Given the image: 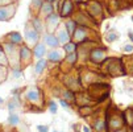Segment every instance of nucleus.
Here are the masks:
<instances>
[{
  "instance_id": "obj_1",
  "label": "nucleus",
  "mask_w": 133,
  "mask_h": 132,
  "mask_svg": "<svg viewBox=\"0 0 133 132\" xmlns=\"http://www.w3.org/2000/svg\"><path fill=\"white\" fill-rule=\"evenodd\" d=\"M25 41L30 45H36L40 42V33L30 25L25 27Z\"/></svg>"
},
{
  "instance_id": "obj_2",
  "label": "nucleus",
  "mask_w": 133,
  "mask_h": 132,
  "mask_svg": "<svg viewBox=\"0 0 133 132\" xmlns=\"http://www.w3.org/2000/svg\"><path fill=\"white\" fill-rule=\"evenodd\" d=\"M32 55H33V53H32V50H30L29 46L21 45L20 48H18V62H20V64H28V62H30Z\"/></svg>"
},
{
  "instance_id": "obj_3",
  "label": "nucleus",
  "mask_w": 133,
  "mask_h": 132,
  "mask_svg": "<svg viewBox=\"0 0 133 132\" xmlns=\"http://www.w3.org/2000/svg\"><path fill=\"white\" fill-rule=\"evenodd\" d=\"M58 21H59V15L58 13H51V15L45 17L46 28L49 29L48 33H53V30H55L58 28Z\"/></svg>"
},
{
  "instance_id": "obj_4",
  "label": "nucleus",
  "mask_w": 133,
  "mask_h": 132,
  "mask_svg": "<svg viewBox=\"0 0 133 132\" xmlns=\"http://www.w3.org/2000/svg\"><path fill=\"white\" fill-rule=\"evenodd\" d=\"M42 40H44V44H45L46 46L53 48V49H57V48L61 45L58 37H57L54 33H45V34L42 36Z\"/></svg>"
},
{
  "instance_id": "obj_5",
  "label": "nucleus",
  "mask_w": 133,
  "mask_h": 132,
  "mask_svg": "<svg viewBox=\"0 0 133 132\" xmlns=\"http://www.w3.org/2000/svg\"><path fill=\"white\" fill-rule=\"evenodd\" d=\"M13 15H15L13 4H9V5H5V7H0V21L11 20Z\"/></svg>"
},
{
  "instance_id": "obj_6",
  "label": "nucleus",
  "mask_w": 133,
  "mask_h": 132,
  "mask_svg": "<svg viewBox=\"0 0 133 132\" xmlns=\"http://www.w3.org/2000/svg\"><path fill=\"white\" fill-rule=\"evenodd\" d=\"M104 60H105V54H104V50L103 49H92L90 52V61L91 62L99 65Z\"/></svg>"
},
{
  "instance_id": "obj_7",
  "label": "nucleus",
  "mask_w": 133,
  "mask_h": 132,
  "mask_svg": "<svg viewBox=\"0 0 133 132\" xmlns=\"http://www.w3.org/2000/svg\"><path fill=\"white\" fill-rule=\"evenodd\" d=\"M74 11V3L72 0H62L61 3V8H59V16L62 17H67L72 13Z\"/></svg>"
},
{
  "instance_id": "obj_8",
  "label": "nucleus",
  "mask_w": 133,
  "mask_h": 132,
  "mask_svg": "<svg viewBox=\"0 0 133 132\" xmlns=\"http://www.w3.org/2000/svg\"><path fill=\"white\" fill-rule=\"evenodd\" d=\"M71 39L75 40L77 42H83V41H87L88 40V34L86 33V27L81 25V27H77L74 34L71 36Z\"/></svg>"
},
{
  "instance_id": "obj_9",
  "label": "nucleus",
  "mask_w": 133,
  "mask_h": 132,
  "mask_svg": "<svg viewBox=\"0 0 133 132\" xmlns=\"http://www.w3.org/2000/svg\"><path fill=\"white\" fill-rule=\"evenodd\" d=\"M25 98L28 102L30 103H37L40 102L41 99V94H40V90L38 89H32V90H28L26 94H25Z\"/></svg>"
},
{
  "instance_id": "obj_10",
  "label": "nucleus",
  "mask_w": 133,
  "mask_h": 132,
  "mask_svg": "<svg viewBox=\"0 0 133 132\" xmlns=\"http://www.w3.org/2000/svg\"><path fill=\"white\" fill-rule=\"evenodd\" d=\"M55 36L58 37V40H59V42L61 44H67L69 41H71V37H70V34L67 33V30L65 29V27H59L58 29H57V33H55Z\"/></svg>"
},
{
  "instance_id": "obj_11",
  "label": "nucleus",
  "mask_w": 133,
  "mask_h": 132,
  "mask_svg": "<svg viewBox=\"0 0 133 132\" xmlns=\"http://www.w3.org/2000/svg\"><path fill=\"white\" fill-rule=\"evenodd\" d=\"M46 54V45L44 42H38V44H36L34 48H33V55L36 58H44V55Z\"/></svg>"
},
{
  "instance_id": "obj_12",
  "label": "nucleus",
  "mask_w": 133,
  "mask_h": 132,
  "mask_svg": "<svg viewBox=\"0 0 133 132\" xmlns=\"http://www.w3.org/2000/svg\"><path fill=\"white\" fill-rule=\"evenodd\" d=\"M7 40H8V42H11V44L20 45V44H23V36L18 33V32H11V33L7 36Z\"/></svg>"
},
{
  "instance_id": "obj_13",
  "label": "nucleus",
  "mask_w": 133,
  "mask_h": 132,
  "mask_svg": "<svg viewBox=\"0 0 133 132\" xmlns=\"http://www.w3.org/2000/svg\"><path fill=\"white\" fill-rule=\"evenodd\" d=\"M94 129L96 132H108V122L103 119H98L94 123Z\"/></svg>"
},
{
  "instance_id": "obj_14",
  "label": "nucleus",
  "mask_w": 133,
  "mask_h": 132,
  "mask_svg": "<svg viewBox=\"0 0 133 132\" xmlns=\"http://www.w3.org/2000/svg\"><path fill=\"white\" fill-rule=\"evenodd\" d=\"M40 13L44 15L45 17L49 16V15H51V13H54V5H53V3H49V2H46V0H44L42 7L40 9Z\"/></svg>"
},
{
  "instance_id": "obj_15",
  "label": "nucleus",
  "mask_w": 133,
  "mask_h": 132,
  "mask_svg": "<svg viewBox=\"0 0 133 132\" xmlns=\"http://www.w3.org/2000/svg\"><path fill=\"white\" fill-rule=\"evenodd\" d=\"M48 60L50 62H59L62 60V54L59 50H57V49H53L48 53Z\"/></svg>"
},
{
  "instance_id": "obj_16",
  "label": "nucleus",
  "mask_w": 133,
  "mask_h": 132,
  "mask_svg": "<svg viewBox=\"0 0 133 132\" xmlns=\"http://www.w3.org/2000/svg\"><path fill=\"white\" fill-rule=\"evenodd\" d=\"M63 27H65V29L67 30V33L70 34V37L74 34V32H75V29H77V27H78V24L75 23L74 20H71V18H69V20L63 24Z\"/></svg>"
},
{
  "instance_id": "obj_17",
  "label": "nucleus",
  "mask_w": 133,
  "mask_h": 132,
  "mask_svg": "<svg viewBox=\"0 0 133 132\" xmlns=\"http://www.w3.org/2000/svg\"><path fill=\"white\" fill-rule=\"evenodd\" d=\"M32 27L38 32V33H42L45 30V24L41 21V18L40 17H34L33 18V21H32Z\"/></svg>"
},
{
  "instance_id": "obj_18",
  "label": "nucleus",
  "mask_w": 133,
  "mask_h": 132,
  "mask_svg": "<svg viewBox=\"0 0 133 132\" xmlns=\"http://www.w3.org/2000/svg\"><path fill=\"white\" fill-rule=\"evenodd\" d=\"M45 67H46V60L41 58V60L37 61V64H36V66H34V73H36V74H41V73L45 70Z\"/></svg>"
},
{
  "instance_id": "obj_19",
  "label": "nucleus",
  "mask_w": 133,
  "mask_h": 132,
  "mask_svg": "<svg viewBox=\"0 0 133 132\" xmlns=\"http://www.w3.org/2000/svg\"><path fill=\"white\" fill-rule=\"evenodd\" d=\"M18 123H20V118H18V115L15 114V112H11L9 116H8V124L12 125V127H15V125H17Z\"/></svg>"
},
{
  "instance_id": "obj_20",
  "label": "nucleus",
  "mask_w": 133,
  "mask_h": 132,
  "mask_svg": "<svg viewBox=\"0 0 133 132\" xmlns=\"http://www.w3.org/2000/svg\"><path fill=\"white\" fill-rule=\"evenodd\" d=\"M77 48H78V45L75 44V42H72V41H69L67 44L63 45V50L66 53H74L75 50H77Z\"/></svg>"
},
{
  "instance_id": "obj_21",
  "label": "nucleus",
  "mask_w": 133,
  "mask_h": 132,
  "mask_svg": "<svg viewBox=\"0 0 133 132\" xmlns=\"http://www.w3.org/2000/svg\"><path fill=\"white\" fill-rule=\"evenodd\" d=\"M78 58H79V55H78L77 52H74V53H67V55H66V61H67L69 64H71V65H74L75 62H77Z\"/></svg>"
},
{
  "instance_id": "obj_22",
  "label": "nucleus",
  "mask_w": 133,
  "mask_h": 132,
  "mask_svg": "<svg viewBox=\"0 0 133 132\" xmlns=\"http://www.w3.org/2000/svg\"><path fill=\"white\" fill-rule=\"evenodd\" d=\"M90 12H91L92 15H100V13H102V8H100L99 3L94 2V3L91 4V7H90Z\"/></svg>"
},
{
  "instance_id": "obj_23",
  "label": "nucleus",
  "mask_w": 133,
  "mask_h": 132,
  "mask_svg": "<svg viewBox=\"0 0 133 132\" xmlns=\"http://www.w3.org/2000/svg\"><path fill=\"white\" fill-rule=\"evenodd\" d=\"M8 64H9L8 57L5 55V53H4L3 48L0 46V66H4V65H8Z\"/></svg>"
},
{
  "instance_id": "obj_24",
  "label": "nucleus",
  "mask_w": 133,
  "mask_h": 132,
  "mask_svg": "<svg viewBox=\"0 0 133 132\" xmlns=\"http://www.w3.org/2000/svg\"><path fill=\"white\" fill-rule=\"evenodd\" d=\"M12 75L15 78H20L21 77V66L20 65H13L12 67Z\"/></svg>"
},
{
  "instance_id": "obj_25",
  "label": "nucleus",
  "mask_w": 133,
  "mask_h": 132,
  "mask_svg": "<svg viewBox=\"0 0 133 132\" xmlns=\"http://www.w3.org/2000/svg\"><path fill=\"white\" fill-rule=\"evenodd\" d=\"M57 110H58V106H57L55 100H50L49 102V111L51 114H57Z\"/></svg>"
},
{
  "instance_id": "obj_26",
  "label": "nucleus",
  "mask_w": 133,
  "mask_h": 132,
  "mask_svg": "<svg viewBox=\"0 0 133 132\" xmlns=\"http://www.w3.org/2000/svg\"><path fill=\"white\" fill-rule=\"evenodd\" d=\"M63 98L67 99V100H75V94H74L71 90H67V91H65V94H63Z\"/></svg>"
},
{
  "instance_id": "obj_27",
  "label": "nucleus",
  "mask_w": 133,
  "mask_h": 132,
  "mask_svg": "<svg viewBox=\"0 0 133 132\" xmlns=\"http://www.w3.org/2000/svg\"><path fill=\"white\" fill-rule=\"evenodd\" d=\"M44 0H32V8H36L37 11H40L42 7Z\"/></svg>"
},
{
  "instance_id": "obj_28",
  "label": "nucleus",
  "mask_w": 133,
  "mask_h": 132,
  "mask_svg": "<svg viewBox=\"0 0 133 132\" xmlns=\"http://www.w3.org/2000/svg\"><path fill=\"white\" fill-rule=\"evenodd\" d=\"M117 37H119V36H117L115 32L108 33V34H107V41H108V42H113V41H115V40L117 39Z\"/></svg>"
},
{
  "instance_id": "obj_29",
  "label": "nucleus",
  "mask_w": 133,
  "mask_h": 132,
  "mask_svg": "<svg viewBox=\"0 0 133 132\" xmlns=\"http://www.w3.org/2000/svg\"><path fill=\"white\" fill-rule=\"evenodd\" d=\"M108 98H109V91H105V92L103 94V95H100V98L98 99V102H99V103H102V102L107 100Z\"/></svg>"
},
{
  "instance_id": "obj_30",
  "label": "nucleus",
  "mask_w": 133,
  "mask_h": 132,
  "mask_svg": "<svg viewBox=\"0 0 133 132\" xmlns=\"http://www.w3.org/2000/svg\"><path fill=\"white\" fill-rule=\"evenodd\" d=\"M37 132H49V127L40 124V125H37Z\"/></svg>"
},
{
  "instance_id": "obj_31",
  "label": "nucleus",
  "mask_w": 133,
  "mask_h": 132,
  "mask_svg": "<svg viewBox=\"0 0 133 132\" xmlns=\"http://www.w3.org/2000/svg\"><path fill=\"white\" fill-rule=\"evenodd\" d=\"M59 104H61L63 108H69V107H70V103H69V102H66L65 99H61V100H59Z\"/></svg>"
},
{
  "instance_id": "obj_32",
  "label": "nucleus",
  "mask_w": 133,
  "mask_h": 132,
  "mask_svg": "<svg viewBox=\"0 0 133 132\" xmlns=\"http://www.w3.org/2000/svg\"><path fill=\"white\" fill-rule=\"evenodd\" d=\"M124 52H127V53H130V52H133V45H132V44H128V45H125V46H124Z\"/></svg>"
},
{
  "instance_id": "obj_33",
  "label": "nucleus",
  "mask_w": 133,
  "mask_h": 132,
  "mask_svg": "<svg viewBox=\"0 0 133 132\" xmlns=\"http://www.w3.org/2000/svg\"><path fill=\"white\" fill-rule=\"evenodd\" d=\"M128 37H129V40L133 42V32H130V30H129V33H128Z\"/></svg>"
},
{
  "instance_id": "obj_34",
  "label": "nucleus",
  "mask_w": 133,
  "mask_h": 132,
  "mask_svg": "<svg viewBox=\"0 0 133 132\" xmlns=\"http://www.w3.org/2000/svg\"><path fill=\"white\" fill-rule=\"evenodd\" d=\"M83 132H91V129H90V127H87V125H84V127H83Z\"/></svg>"
},
{
  "instance_id": "obj_35",
  "label": "nucleus",
  "mask_w": 133,
  "mask_h": 132,
  "mask_svg": "<svg viewBox=\"0 0 133 132\" xmlns=\"http://www.w3.org/2000/svg\"><path fill=\"white\" fill-rule=\"evenodd\" d=\"M112 132H127V131H125V129H121V128H120V129H116V131H112Z\"/></svg>"
},
{
  "instance_id": "obj_36",
  "label": "nucleus",
  "mask_w": 133,
  "mask_h": 132,
  "mask_svg": "<svg viewBox=\"0 0 133 132\" xmlns=\"http://www.w3.org/2000/svg\"><path fill=\"white\" fill-rule=\"evenodd\" d=\"M3 103H4V99H3L2 97H0V104H3Z\"/></svg>"
},
{
  "instance_id": "obj_37",
  "label": "nucleus",
  "mask_w": 133,
  "mask_h": 132,
  "mask_svg": "<svg viewBox=\"0 0 133 132\" xmlns=\"http://www.w3.org/2000/svg\"><path fill=\"white\" fill-rule=\"evenodd\" d=\"M46 2H49V3H54V2H57V0H46Z\"/></svg>"
},
{
  "instance_id": "obj_38",
  "label": "nucleus",
  "mask_w": 133,
  "mask_h": 132,
  "mask_svg": "<svg viewBox=\"0 0 133 132\" xmlns=\"http://www.w3.org/2000/svg\"><path fill=\"white\" fill-rule=\"evenodd\" d=\"M130 131H133V123H132V125H130Z\"/></svg>"
},
{
  "instance_id": "obj_39",
  "label": "nucleus",
  "mask_w": 133,
  "mask_h": 132,
  "mask_svg": "<svg viewBox=\"0 0 133 132\" xmlns=\"http://www.w3.org/2000/svg\"><path fill=\"white\" fill-rule=\"evenodd\" d=\"M53 132H61V131H57V129H54V131H53Z\"/></svg>"
},
{
  "instance_id": "obj_40",
  "label": "nucleus",
  "mask_w": 133,
  "mask_h": 132,
  "mask_svg": "<svg viewBox=\"0 0 133 132\" xmlns=\"http://www.w3.org/2000/svg\"><path fill=\"white\" fill-rule=\"evenodd\" d=\"M130 20H132V21H133V16H132V17H130Z\"/></svg>"
},
{
  "instance_id": "obj_41",
  "label": "nucleus",
  "mask_w": 133,
  "mask_h": 132,
  "mask_svg": "<svg viewBox=\"0 0 133 132\" xmlns=\"http://www.w3.org/2000/svg\"><path fill=\"white\" fill-rule=\"evenodd\" d=\"M0 83H2V79H0Z\"/></svg>"
},
{
  "instance_id": "obj_42",
  "label": "nucleus",
  "mask_w": 133,
  "mask_h": 132,
  "mask_svg": "<svg viewBox=\"0 0 133 132\" xmlns=\"http://www.w3.org/2000/svg\"><path fill=\"white\" fill-rule=\"evenodd\" d=\"M130 132H133V131H130Z\"/></svg>"
}]
</instances>
